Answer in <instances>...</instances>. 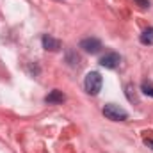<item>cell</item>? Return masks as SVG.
Listing matches in <instances>:
<instances>
[{
	"mask_svg": "<svg viewBox=\"0 0 153 153\" xmlns=\"http://www.w3.org/2000/svg\"><path fill=\"white\" fill-rule=\"evenodd\" d=\"M41 43H43V48H45V50H50V52L61 50V41L55 39L53 36H50V34H45V36L41 38Z\"/></svg>",
	"mask_w": 153,
	"mask_h": 153,
	"instance_id": "5b68a950",
	"label": "cell"
},
{
	"mask_svg": "<svg viewBox=\"0 0 153 153\" xmlns=\"http://www.w3.org/2000/svg\"><path fill=\"white\" fill-rule=\"evenodd\" d=\"M68 61H70V64H71V66H76L80 59H78V55H75L73 52H68Z\"/></svg>",
	"mask_w": 153,
	"mask_h": 153,
	"instance_id": "9c48e42d",
	"label": "cell"
},
{
	"mask_svg": "<svg viewBox=\"0 0 153 153\" xmlns=\"http://www.w3.org/2000/svg\"><path fill=\"white\" fill-rule=\"evenodd\" d=\"M102 85H103V78L98 71H89L85 78H84V87H85V93L91 94V96H96L100 91H102Z\"/></svg>",
	"mask_w": 153,
	"mask_h": 153,
	"instance_id": "6da1fadb",
	"label": "cell"
},
{
	"mask_svg": "<svg viewBox=\"0 0 153 153\" xmlns=\"http://www.w3.org/2000/svg\"><path fill=\"white\" fill-rule=\"evenodd\" d=\"M144 143H146V146H152L153 148V139H144Z\"/></svg>",
	"mask_w": 153,
	"mask_h": 153,
	"instance_id": "7c38bea8",
	"label": "cell"
},
{
	"mask_svg": "<svg viewBox=\"0 0 153 153\" xmlns=\"http://www.w3.org/2000/svg\"><path fill=\"white\" fill-rule=\"evenodd\" d=\"M119 62H121V57H119V53H116V52H109V53H105V55L100 59V66H103V68H107V70H116V68L119 66Z\"/></svg>",
	"mask_w": 153,
	"mask_h": 153,
	"instance_id": "277c9868",
	"label": "cell"
},
{
	"mask_svg": "<svg viewBox=\"0 0 153 153\" xmlns=\"http://www.w3.org/2000/svg\"><path fill=\"white\" fill-rule=\"evenodd\" d=\"M139 7H143V9H146V7H150V0H134Z\"/></svg>",
	"mask_w": 153,
	"mask_h": 153,
	"instance_id": "30bf717a",
	"label": "cell"
},
{
	"mask_svg": "<svg viewBox=\"0 0 153 153\" xmlns=\"http://www.w3.org/2000/svg\"><path fill=\"white\" fill-rule=\"evenodd\" d=\"M139 41L143 45H153V29L148 27L146 30H143V34L139 36Z\"/></svg>",
	"mask_w": 153,
	"mask_h": 153,
	"instance_id": "52a82bcc",
	"label": "cell"
},
{
	"mask_svg": "<svg viewBox=\"0 0 153 153\" xmlns=\"http://www.w3.org/2000/svg\"><path fill=\"white\" fill-rule=\"evenodd\" d=\"M102 112H103V116L107 119H111V121H126L128 119V112L123 107L116 105V103H107Z\"/></svg>",
	"mask_w": 153,
	"mask_h": 153,
	"instance_id": "7a4b0ae2",
	"label": "cell"
},
{
	"mask_svg": "<svg viewBox=\"0 0 153 153\" xmlns=\"http://www.w3.org/2000/svg\"><path fill=\"white\" fill-rule=\"evenodd\" d=\"M141 89H143V93H144L146 96H153V85H150V84L144 82V84L141 85Z\"/></svg>",
	"mask_w": 153,
	"mask_h": 153,
	"instance_id": "ba28073f",
	"label": "cell"
},
{
	"mask_svg": "<svg viewBox=\"0 0 153 153\" xmlns=\"http://www.w3.org/2000/svg\"><path fill=\"white\" fill-rule=\"evenodd\" d=\"M84 52H87V53H98L100 50H102V41L98 38H84L80 41V45H78Z\"/></svg>",
	"mask_w": 153,
	"mask_h": 153,
	"instance_id": "3957f363",
	"label": "cell"
},
{
	"mask_svg": "<svg viewBox=\"0 0 153 153\" xmlns=\"http://www.w3.org/2000/svg\"><path fill=\"white\" fill-rule=\"evenodd\" d=\"M66 100V96L62 94V91H59V89H53V91H50L46 96H45V102L46 103H50V105H57V103H62Z\"/></svg>",
	"mask_w": 153,
	"mask_h": 153,
	"instance_id": "8992f818",
	"label": "cell"
},
{
	"mask_svg": "<svg viewBox=\"0 0 153 153\" xmlns=\"http://www.w3.org/2000/svg\"><path fill=\"white\" fill-rule=\"evenodd\" d=\"M132 87H134V85H126V96H128L130 102H135V96L132 94Z\"/></svg>",
	"mask_w": 153,
	"mask_h": 153,
	"instance_id": "8fae6325",
	"label": "cell"
}]
</instances>
